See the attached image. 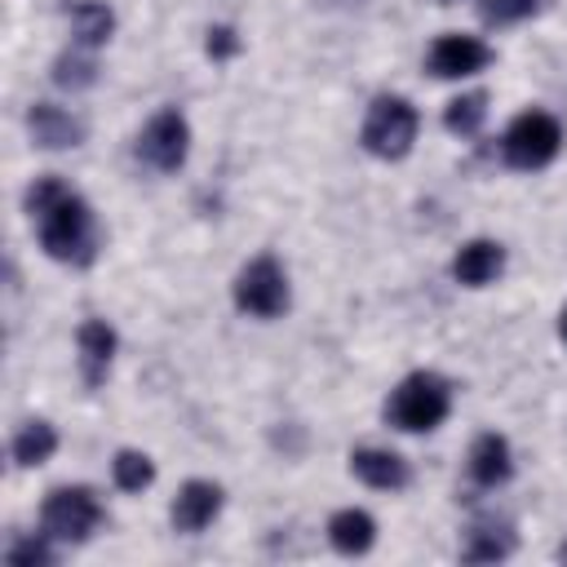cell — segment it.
<instances>
[{
	"mask_svg": "<svg viewBox=\"0 0 567 567\" xmlns=\"http://www.w3.org/2000/svg\"><path fill=\"white\" fill-rule=\"evenodd\" d=\"M27 213L40 235V248L53 261L66 266H89L97 257V221L93 208L58 177H35L27 186Z\"/></svg>",
	"mask_w": 567,
	"mask_h": 567,
	"instance_id": "6da1fadb",
	"label": "cell"
},
{
	"mask_svg": "<svg viewBox=\"0 0 567 567\" xmlns=\"http://www.w3.org/2000/svg\"><path fill=\"white\" fill-rule=\"evenodd\" d=\"M447 412H452V385L439 372H412L385 399V421L394 430H408V434H421V430L443 425Z\"/></svg>",
	"mask_w": 567,
	"mask_h": 567,
	"instance_id": "7a4b0ae2",
	"label": "cell"
},
{
	"mask_svg": "<svg viewBox=\"0 0 567 567\" xmlns=\"http://www.w3.org/2000/svg\"><path fill=\"white\" fill-rule=\"evenodd\" d=\"M416 106L408 97H394V93H381L372 106H368V120H363V151L377 155V159H403L416 142Z\"/></svg>",
	"mask_w": 567,
	"mask_h": 567,
	"instance_id": "3957f363",
	"label": "cell"
},
{
	"mask_svg": "<svg viewBox=\"0 0 567 567\" xmlns=\"http://www.w3.org/2000/svg\"><path fill=\"white\" fill-rule=\"evenodd\" d=\"M558 146H563V128H558V120L545 115V111H523V115L505 128V137H501L505 164H509V168H523V173L545 168V164L558 155Z\"/></svg>",
	"mask_w": 567,
	"mask_h": 567,
	"instance_id": "277c9868",
	"label": "cell"
},
{
	"mask_svg": "<svg viewBox=\"0 0 567 567\" xmlns=\"http://www.w3.org/2000/svg\"><path fill=\"white\" fill-rule=\"evenodd\" d=\"M102 523V505L89 487H53L40 505V527L49 540H66L80 545L93 536V527Z\"/></svg>",
	"mask_w": 567,
	"mask_h": 567,
	"instance_id": "5b68a950",
	"label": "cell"
},
{
	"mask_svg": "<svg viewBox=\"0 0 567 567\" xmlns=\"http://www.w3.org/2000/svg\"><path fill=\"white\" fill-rule=\"evenodd\" d=\"M235 306L257 319H275L288 310V275L275 257H252L235 275Z\"/></svg>",
	"mask_w": 567,
	"mask_h": 567,
	"instance_id": "8992f818",
	"label": "cell"
},
{
	"mask_svg": "<svg viewBox=\"0 0 567 567\" xmlns=\"http://www.w3.org/2000/svg\"><path fill=\"white\" fill-rule=\"evenodd\" d=\"M186 151H190V124H186V115L173 111V106L159 111V115H151V124H146L142 137H137V159L151 164L155 173L182 168V164H186Z\"/></svg>",
	"mask_w": 567,
	"mask_h": 567,
	"instance_id": "52a82bcc",
	"label": "cell"
},
{
	"mask_svg": "<svg viewBox=\"0 0 567 567\" xmlns=\"http://www.w3.org/2000/svg\"><path fill=\"white\" fill-rule=\"evenodd\" d=\"M487 62H492V49L478 35H461V31L439 35L430 44V58H425L430 75H439V80H465V75L483 71Z\"/></svg>",
	"mask_w": 567,
	"mask_h": 567,
	"instance_id": "ba28073f",
	"label": "cell"
},
{
	"mask_svg": "<svg viewBox=\"0 0 567 567\" xmlns=\"http://www.w3.org/2000/svg\"><path fill=\"white\" fill-rule=\"evenodd\" d=\"M27 128H31V142L44 151H66V146L84 142V120H75L71 111H62L53 102H35L27 111Z\"/></svg>",
	"mask_w": 567,
	"mask_h": 567,
	"instance_id": "9c48e42d",
	"label": "cell"
},
{
	"mask_svg": "<svg viewBox=\"0 0 567 567\" xmlns=\"http://www.w3.org/2000/svg\"><path fill=\"white\" fill-rule=\"evenodd\" d=\"M350 474L359 478V483H368V487H377V492H399V487H408V461L399 456V452H390V447H354L350 452Z\"/></svg>",
	"mask_w": 567,
	"mask_h": 567,
	"instance_id": "30bf717a",
	"label": "cell"
},
{
	"mask_svg": "<svg viewBox=\"0 0 567 567\" xmlns=\"http://www.w3.org/2000/svg\"><path fill=\"white\" fill-rule=\"evenodd\" d=\"M217 514H221V487L208 483V478H190V483L177 492V501H173V527L186 532V536L204 532Z\"/></svg>",
	"mask_w": 567,
	"mask_h": 567,
	"instance_id": "8fae6325",
	"label": "cell"
},
{
	"mask_svg": "<svg viewBox=\"0 0 567 567\" xmlns=\"http://www.w3.org/2000/svg\"><path fill=\"white\" fill-rule=\"evenodd\" d=\"M75 346H80V377L84 385H102L106 372H111V359H115V332L106 319H84L80 332H75Z\"/></svg>",
	"mask_w": 567,
	"mask_h": 567,
	"instance_id": "7c38bea8",
	"label": "cell"
},
{
	"mask_svg": "<svg viewBox=\"0 0 567 567\" xmlns=\"http://www.w3.org/2000/svg\"><path fill=\"white\" fill-rule=\"evenodd\" d=\"M501 266H505V248H501L496 239H470V244L452 257V275H456V284H465V288L492 284V279L501 275Z\"/></svg>",
	"mask_w": 567,
	"mask_h": 567,
	"instance_id": "4fadbf2b",
	"label": "cell"
},
{
	"mask_svg": "<svg viewBox=\"0 0 567 567\" xmlns=\"http://www.w3.org/2000/svg\"><path fill=\"white\" fill-rule=\"evenodd\" d=\"M514 474V456H509V443L501 434H478L470 443V478L478 487H501L505 478Z\"/></svg>",
	"mask_w": 567,
	"mask_h": 567,
	"instance_id": "5bb4252c",
	"label": "cell"
},
{
	"mask_svg": "<svg viewBox=\"0 0 567 567\" xmlns=\"http://www.w3.org/2000/svg\"><path fill=\"white\" fill-rule=\"evenodd\" d=\"M328 540H332L337 554H350V558L354 554H368L372 540H377V523H372L368 509H337L328 518Z\"/></svg>",
	"mask_w": 567,
	"mask_h": 567,
	"instance_id": "9a60e30c",
	"label": "cell"
},
{
	"mask_svg": "<svg viewBox=\"0 0 567 567\" xmlns=\"http://www.w3.org/2000/svg\"><path fill=\"white\" fill-rule=\"evenodd\" d=\"M518 545L514 527L509 523H474L465 532V545H461V558L465 563H496V558H509Z\"/></svg>",
	"mask_w": 567,
	"mask_h": 567,
	"instance_id": "2e32d148",
	"label": "cell"
},
{
	"mask_svg": "<svg viewBox=\"0 0 567 567\" xmlns=\"http://www.w3.org/2000/svg\"><path fill=\"white\" fill-rule=\"evenodd\" d=\"M71 27H75V44L80 49H97L111 40L115 31V13L102 0H75L71 4Z\"/></svg>",
	"mask_w": 567,
	"mask_h": 567,
	"instance_id": "e0dca14e",
	"label": "cell"
},
{
	"mask_svg": "<svg viewBox=\"0 0 567 567\" xmlns=\"http://www.w3.org/2000/svg\"><path fill=\"white\" fill-rule=\"evenodd\" d=\"M53 447H58V434H53L49 421H27V425L13 434V461H18L22 470L44 465V461L53 456Z\"/></svg>",
	"mask_w": 567,
	"mask_h": 567,
	"instance_id": "ac0fdd59",
	"label": "cell"
},
{
	"mask_svg": "<svg viewBox=\"0 0 567 567\" xmlns=\"http://www.w3.org/2000/svg\"><path fill=\"white\" fill-rule=\"evenodd\" d=\"M483 120H487V93H483V89L452 97V102H447V111H443L447 133H461V137H474Z\"/></svg>",
	"mask_w": 567,
	"mask_h": 567,
	"instance_id": "d6986e66",
	"label": "cell"
},
{
	"mask_svg": "<svg viewBox=\"0 0 567 567\" xmlns=\"http://www.w3.org/2000/svg\"><path fill=\"white\" fill-rule=\"evenodd\" d=\"M111 474H115V487H120V492H142V487H151L155 465H151V456H146V452L124 447V452H115Z\"/></svg>",
	"mask_w": 567,
	"mask_h": 567,
	"instance_id": "ffe728a7",
	"label": "cell"
},
{
	"mask_svg": "<svg viewBox=\"0 0 567 567\" xmlns=\"http://www.w3.org/2000/svg\"><path fill=\"white\" fill-rule=\"evenodd\" d=\"M93 80H97V62H93L84 49L62 53V58L53 62V84H62V89H89Z\"/></svg>",
	"mask_w": 567,
	"mask_h": 567,
	"instance_id": "44dd1931",
	"label": "cell"
},
{
	"mask_svg": "<svg viewBox=\"0 0 567 567\" xmlns=\"http://www.w3.org/2000/svg\"><path fill=\"white\" fill-rule=\"evenodd\" d=\"M9 567H53V549H49V536H18L9 549H4Z\"/></svg>",
	"mask_w": 567,
	"mask_h": 567,
	"instance_id": "7402d4cb",
	"label": "cell"
},
{
	"mask_svg": "<svg viewBox=\"0 0 567 567\" xmlns=\"http://www.w3.org/2000/svg\"><path fill=\"white\" fill-rule=\"evenodd\" d=\"M540 9V0H478V13H483V22H492V27H509V22H523V18H532Z\"/></svg>",
	"mask_w": 567,
	"mask_h": 567,
	"instance_id": "603a6c76",
	"label": "cell"
},
{
	"mask_svg": "<svg viewBox=\"0 0 567 567\" xmlns=\"http://www.w3.org/2000/svg\"><path fill=\"white\" fill-rule=\"evenodd\" d=\"M204 49H208V58H235L239 53V35L230 31V27H208V40H204Z\"/></svg>",
	"mask_w": 567,
	"mask_h": 567,
	"instance_id": "cb8c5ba5",
	"label": "cell"
},
{
	"mask_svg": "<svg viewBox=\"0 0 567 567\" xmlns=\"http://www.w3.org/2000/svg\"><path fill=\"white\" fill-rule=\"evenodd\" d=\"M558 337L567 341V306H563V315H558Z\"/></svg>",
	"mask_w": 567,
	"mask_h": 567,
	"instance_id": "d4e9b609",
	"label": "cell"
},
{
	"mask_svg": "<svg viewBox=\"0 0 567 567\" xmlns=\"http://www.w3.org/2000/svg\"><path fill=\"white\" fill-rule=\"evenodd\" d=\"M558 558H563V563H567V545H563V549H558Z\"/></svg>",
	"mask_w": 567,
	"mask_h": 567,
	"instance_id": "484cf974",
	"label": "cell"
}]
</instances>
